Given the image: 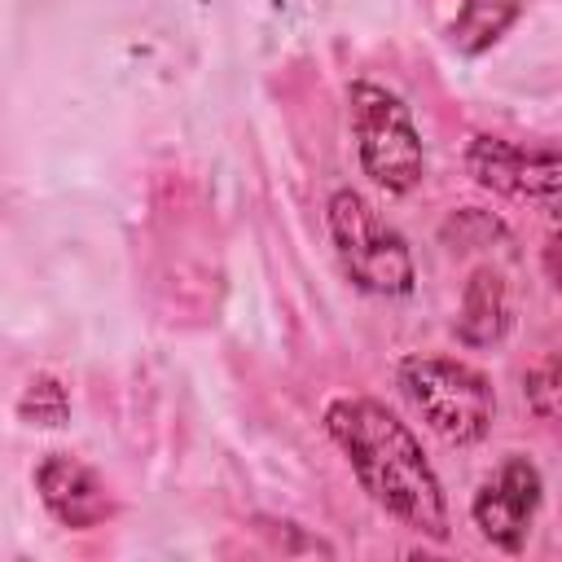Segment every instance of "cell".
Returning <instances> with one entry per match:
<instances>
[{
  "instance_id": "obj_1",
  "label": "cell",
  "mask_w": 562,
  "mask_h": 562,
  "mask_svg": "<svg viewBox=\"0 0 562 562\" xmlns=\"http://www.w3.org/2000/svg\"><path fill=\"white\" fill-rule=\"evenodd\" d=\"M325 430L351 461L360 487L404 527L448 540V501L435 465L426 461L417 435L378 400L342 395L325 408Z\"/></svg>"
},
{
  "instance_id": "obj_2",
  "label": "cell",
  "mask_w": 562,
  "mask_h": 562,
  "mask_svg": "<svg viewBox=\"0 0 562 562\" xmlns=\"http://www.w3.org/2000/svg\"><path fill=\"white\" fill-rule=\"evenodd\" d=\"M400 391L413 413L448 443H479L496 413L487 373L452 356H408L400 364Z\"/></svg>"
},
{
  "instance_id": "obj_3",
  "label": "cell",
  "mask_w": 562,
  "mask_h": 562,
  "mask_svg": "<svg viewBox=\"0 0 562 562\" xmlns=\"http://www.w3.org/2000/svg\"><path fill=\"white\" fill-rule=\"evenodd\" d=\"M347 101H351V132H356V154L364 176L386 193H408L413 184H422L426 149L408 105L391 88L369 79H356Z\"/></svg>"
},
{
  "instance_id": "obj_4",
  "label": "cell",
  "mask_w": 562,
  "mask_h": 562,
  "mask_svg": "<svg viewBox=\"0 0 562 562\" xmlns=\"http://www.w3.org/2000/svg\"><path fill=\"white\" fill-rule=\"evenodd\" d=\"M325 224L347 277L369 294H408L417 281L408 241L351 189H338L325 206Z\"/></svg>"
},
{
  "instance_id": "obj_5",
  "label": "cell",
  "mask_w": 562,
  "mask_h": 562,
  "mask_svg": "<svg viewBox=\"0 0 562 562\" xmlns=\"http://www.w3.org/2000/svg\"><path fill=\"white\" fill-rule=\"evenodd\" d=\"M465 167L470 176L509 198V202H527V206H540L544 215H553L558 206V180H562V167H558V149L553 145H522V140H505V136H474L470 140V154H465Z\"/></svg>"
},
{
  "instance_id": "obj_6",
  "label": "cell",
  "mask_w": 562,
  "mask_h": 562,
  "mask_svg": "<svg viewBox=\"0 0 562 562\" xmlns=\"http://www.w3.org/2000/svg\"><path fill=\"white\" fill-rule=\"evenodd\" d=\"M540 501H544V479H540L536 461L522 452H509L479 483V492L470 501V518L487 544H496L505 553H522L531 522L540 514Z\"/></svg>"
},
{
  "instance_id": "obj_7",
  "label": "cell",
  "mask_w": 562,
  "mask_h": 562,
  "mask_svg": "<svg viewBox=\"0 0 562 562\" xmlns=\"http://www.w3.org/2000/svg\"><path fill=\"white\" fill-rule=\"evenodd\" d=\"M35 492L44 501V509L70 527V531H92L110 518V492L101 483L97 470H88L79 457H66V452H48L40 465H35Z\"/></svg>"
},
{
  "instance_id": "obj_8",
  "label": "cell",
  "mask_w": 562,
  "mask_h": 562,
  "mask_svg": "<svg viewBox=\"0 0 562 562\" xmlns=\"http://www.w3.org/2000/svg\"><path fill=\"white\" fill-rule=\"evenodd\" d=\"M509 321H514V307H509L505 277L492 268H479L461 290L457 338L470 347H487V342H501L509 334Z\"/></svg>"
},
{
  "instance_id": "obj_9",
  "label": "cell",
  "mask_w": 562,
  "mask_h": 562,
  "mask_svg": "<svg viewBox=\"0 0 562 562\" xmlns=\"http://www.w3.org/2000/svg\"><path fill=\"white\" fill-rule=\"evenodd\" d=\"M522 4L527 0H461V9L452 18V44L465 57L487 53L522 18Z\"/></svg>"
},
{
  "instance_id": "obj_10",
  "label": "cell",
  "mask_w": 562,
  "mask_h": 562,
  "mask_svg": "<svg viewBox=\"0 0 562 562\" xmlns=\"http://www.w3.org/2000/svg\"><path fill=\"white\" fill-rule=\"evenodd\" d=\"M522 395H527V408L540 417V422H553L558 417V356H540L527 378H522Z\"/></svg>"
},
{
  "instance_id": "obj_11",
  "label": "cell",
  "mask_w": 562,
  "mask_h": 562,
  "mask_svg": "<svg viewBox=\"0 0 562 562\" xmlns=\"http://www.w3.org/2000/svg\"><path fill=\"white\" fill-rule=\"evenodd\" d=\"M22 417H35V426H57L66 417V391L57 378H31L22 404H18Z\"/></svg>"
}]
</instances>
